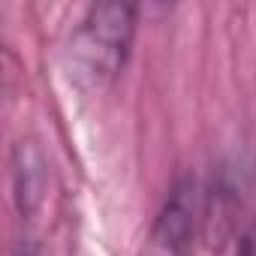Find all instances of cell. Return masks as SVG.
I'll return each instance as SVG.
<instances>
[{
  "instance_id": "cell-4",
  "label": "cell",
  "mask_w": 256,
  "mask_h": 256,
  "mask_svg": "<svg viewBox=\"0 0 256 256\" xmlns=\"http://www.w3.org/2000/svg\"><path fill=\"white\" fill-rule=\"evenodd\" d=\"M235 256H256V226H250L241 238H238V250Z\"/></svg>"
},
{
  "instance_id": "cell-2",
  "label": "cell",
  "mask_w": 256,
  "mask_h": 256,
  "mask_svg": "<svg viewBox=\"0 0 256 256\" xmlns=\"http://www.w3.org/2000/svg\"><path fill=\"white\" fill-rule=\"evenodd\" d=\"M196 226H199L196 184L193 178H181L172 184L163 208L157 211L139 256H190L196 241Z\"/></svg>"
},
{
  "instance_id": "cell-3",
  "label": "cell",
  "mask_w": 256,
  "mask_h": 256,
  "mask_svg": "<svg viewBox=\"0 0 256 256\" xmlns=\"http://www.w3.org/2000/svg\"><path fill=\"white\" fill-rule=\"evenodd\" d=\"M18 157H22V163H18V169H16V178H18V205H22V211H30L34 208V202L40 199V181H42V166L40 169H34V163H40L42 157H40V151L28 142H22L18 145V151H16Z\"/></svg>"
},
{
  "instance_id": "cell-1",
  "label": "cell",
  "mask_w": 256,
  "mask_h": 256,
  "mask_svg": "<svg viewBox=\"0 0 256 256\" xmlns=\"http://www.w3.org/2000/svg\"><path fill=\"white\" fill-rule=\"evenodd\" d=\"M139 10L133 4H96L78 22L70 40V76L88 88L100 90L118 78L136 36Z\"/></svg>"
},
{
  "instance_id": "cell-5",
  "label": "cell",
  "mask_w": 256,
  "mask_h": 256,
  "mask_svg": "<svg viewBox=\"0 0 256 256\" xmlns=\"http://www.w3.org/2000/svg\"><path fill=\"white\" fill-rule=\"evenodd\" d=\"M12 256H40V253H36V247H34V244L18 241V247H16V253H12Z\"/></svg>"
}]
</instances>
